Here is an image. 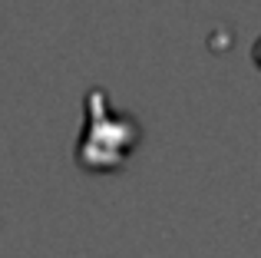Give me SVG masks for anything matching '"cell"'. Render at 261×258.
Listing matches in <instances>:
<instances>
[{"instance_id": "6da1fadb", "label": "cell", "mask_w": 261, "mask_h": 258, "mask_svg": "<svg viewBox=\"0 0 261 258\" xmlns=\"http://www.w3.org/2000/svg\"><path fill=\"white\" fill-rule=\"evenodd\" d=\"M139 142V126L129 116L109 110L106 93L89 90L86 96V133L80 139V162L93 172H113L133 156Z\"/></svg>"}]
</instances>
